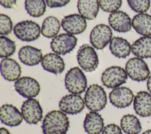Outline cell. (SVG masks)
<instances>
[{
	"label": "cell",
	"instance_id": "7",
	"mask_svg": "<svg viewBox=\"0 0 151 134\" xmlns=\"http://www.w3.org/2000/svg\"><path fill=\"white\" fill-rule=\"evenodd\" d=\"M125 70L128 76L137 82L144 81L150 75V70L147 63L138 57L129 59L126 63Z\"/></svg>",
	"mask_w": 151,
	"mask_h": 134
},
{
	"label": "cell",
	"instance_id": "25",
	"mask_svg": "<svg viewBox=\"0 0 151 134\" xmlns=\"http://www.w3.org/2000/svg\"><path fill=\"white\" fill-rule=\"evenodd\" d=\"M98 0H78L77 9L85 19L93 20L96 18L99 11Z\"/></svg>",
	"mask_w": 151,
	"mask_h": 134
},
{
	"label": "cell",
	"instance_id": "27",
	"mask_svg": "<svg viewBox=\"0 0 151 134\" xmlns=\"http://www.w3.org/2000/svg\"><path fill=\"white\" fill-rule=\"evenodd\" d=\"M60 26V22L56 17L52 16H48L42 22L41 34L47 38H54L59 32Z\"/></svg>",
	"mask_w": 151,
	"mask_h": 134
},
{
	"label": "cell",
	"instance_id": "16",
	"mask_svg": "<svg viewBox=\"0 0 151 134\" xmlns=\"http://www.w3.org/2000/svg\"><path fill=\"white\" fill-rule=\"evenodd\" d=\"M108 21L111 28L116 32L125 33L132 28V21L127 14L122 11H117L110 14Z\"/></svg>",
	"mask_w": 151,
	"mask_h": 134
},
{
	"label": "cell",
	"instance_id": "28",
	"mask_svg": "<svg viewBox=\"0 0 151 134\" xmlns=\"http://www.w3.org/2000/svg\"><path fill=\"white\" fill-rule=\"evenodd\" d=\"M46 2L44 0H25V8L32 17L42 16L46 11Z\"/></svg>",
	"mask_w": 151,
	"mask_h": 134
},
{
	"label": "cell",
	"instance_id": "1",
	"mask_svg": "<svg viewBox=\"0 0 151 134\" xmlns=\"http://www.w3.org/2000/svg\"><path fill=\"white\" fill-rule=\"evenodd\" d=\"M69 127V118L61 110L49 112L44 118L41 126L43 134H66Z\"/></svg>",
	"mask_w": 151,
	"mask_h": 134
},
{
	"label": "cell",
	"instance_id": "31",
	"mask_svg": "<svg viewBox=\"0 0 151 134\" xmlns=\"http://www.w3.org/2000/svg\"><path fill=\"white\" fill-rule=\"evenodd\" d=\"M122 4V0H99L100 8L106 12L112 13L117 11Z\"/></svg>",
	"mask_w": 151,
	"mask_h": 134
},
{
	"label": "cell",
	"instance_id": "15",
	"mask_svg": "<svg viewBox=\"0 0 151 134\" xmlns=\"http://www.w3.org/2000/svg\"><path fill=\"white\" fill-rule=\"evenodd\" d=\"M0 119L2 123L5 125L14 127L22 123L23 116L16 106L7 103L1 107Z\"/></svg>",
	"mask_w": 151,
	"mask_h": 134
},
{
	"label": "cell",
	"instance_id": "36",
	"mask_svg": "<svg viewBox=\"0 0 151 134\" xmlns=\"http://www.w3.org/2000/svg\"><path fill=\"white\" fill-rule=\"evenodd\" d=\"M146 85H147V90H148L149 92L151 93V75H150L149 76V78H147Z\"/></svg>",
	"mask_w": 151,
	"mask_h": 134
},
{
	"label": "cell",
	"instance_id": "35",
	"mask_svg": "<svg viewBox=\"0 0 151 134\" xmlns=\"http://www.w3.org/2000/svg\"><path fill=\"white\" fill-rule=\"evenodd\" d=\"M17 0H0L1 5L8 9L13 8L16 5Z\"/></svg>",
	"mask_w": 151,
	"mask_h": 134
},
{
	"label": "cell",
	"instance_id": "4",
	"mask_svg": "<svg viewBox=\"0 0 151 134\" xmlns=\"http://www.w3.org/2000/svg\"><path fill=\"white\" fill-rule=\"evenodd\" d=\"M14 34L21 41L31 42L37 40L40 36L41 29L35 22L25 20L17 24L14 28Z\"/></svg>",
	"mask_w": 151,
	"mask_h": 134
},
{
	"label": "cell",
	"instance_id": "20",
	"mask_svg": "<svg viewBox=\"0 0 151 134\" xmlns=\"http://www.w3.org/2000/svg\"><path fill=\"white\" fill-rule=\"evenodd\" d=\"M41 66L46 71L55 75L61 73L65 69L63 59L55 53H48L45 55L41 61Z\"/></svg>",
	"mask_w": 151,
	"mask_h": 134
},
{
	"label": "cell",
	"instance_id": "38",
	"mask_svg": "<svg viewBox=\"0 0 151 134\" xmlns=\"http://www.w3.org/2000/svg\"><path fill=\"white\" fill-rule=\"evenodd\" d=\"M142 134H151V129L147 130L145 131L144 132H143Z\"/></svg>",
	"mask_w": 151,
	"mask_h": 134
},
{
	"label": "cell",
	"instance_id": "29",
	"mask_svg": "<svg viewBox=\"0 0 151 134\" xmlns=\"http://www.w3.org/2000/svg\"><path fill=\"white\" fill-rule=\"evenodd\" d=\"M16 51L15 42L4 35L0 36V57L6 58L12 56Z\"/></svg>",
	"mask_w": 151,
	"mask_h": 134
},
{
	"label": "cell",
	"instance_id": "26",
	"mask_svg": "<svg viewBox=\"0 0 151 134\" xmlns=\"http://www.w3.org/2000/svg\"><path fill=\"white\" fill-rule=\"evenodd\" d=\"M120 126L126 134H139L142 129L139 119L132 114L125 115L122 118Z\"/></svg>",
	"mask_w": 151,
	"mask_h": 134
},
{
	"label": "cell",
	"instance_id": "24",
	"mask_svg": "<svg viewBox=\"0 0 151 134\" xmlns=\"http://www.w3.org/2000/svg\"><path fill=\"white\" fill-rule=\"evenodd\" d=\"M132 53L140 58H151V36H143L131 45Z\"/></svg>",
	"mask_w": 151,
	"mask_h": 134
},
{
	"label": "cell",
	"instance_id": "34",
	"mask_svg": "<svg viewBox=\"0 0 151 134\" xmlns=\"http://www.w3.org/2000/svg\"><path fill=\"white\" fill-rule=\"evenodd\" d=\"M70 0H45L46 4L49 8H60L65 6Z\"/></svg>",
	"mask_w": 151,
	"mask_h": 134
},
{
	"label": "cell",
	"instance_id": "21",
	"mask_svg": "<svg viewBox=\"0 0 151 134\" xmlns=\"http://www.w3.org/2000/svg\"><path fill=\"white\" fill-rule=\"evenodd\" d=\"M104 119L97 112H88L84 120L83 127L88 134H100L104 129Z\"/></svg>",
	"mask_w": 151,
	"mask_h": 134
},
{
	"label": "cell",
	"instance_id": "18",
	"mask_svg": "<svg viewBox=\"0 0 151 134\" xmlns=\"http://www.w3.org/2000/svg\"><path fill=\"white\" fill-rule=\"evenodd\" d=\"M42 52L40 49L32 46H24L18 52V58L20 61L27 66H35L41 62Z\"/></svg>",
	"mask_w": 151,
	"mask_h": 134
},
{
	"label": "cell",
	"instance_id": "14",
	"mask_svg": "<svg viewBox=\"0 0 151 134\" xmlns=\"http://www.w3.org/2000/svg\"><path fill=\"white\" fill-rule=\"evenodd\" d=\"M61 26L67 34L78 35L86 30L87 22L80 14H74L64 17L61 21Z\"/></svg>",
	"mask_w": 151,
	"mask_h": 134
},
{
	"label": "cell",
	"instance_id": "3",
	"mask_svg": "<svg viewBox=\"0 0 151 134\" xmlns=\"http://www.w3.org/2000/svg\"><path fill=\"white\" fill-rule=\"evenodd\" d=\"M65 88L71 93L80 94L85 91L87 86L86 76L77 66L71 68L66 73L64 79Z\"/></svg>",
	"mask_w": 151,
	"mask_h": 134
},
{
	"label": "cell",
	"instance_id": "22",
	"mask_svg": "<svg viewBox=\"0 0 151 134\" xmlns=\"http://www.w3.org/2000/svg\"><path fill=\"white\" fill-rule=\"evenodd\" d=\"M111 53L119 58H125L127 57L131 51V45L130 43L122 37H113L109 45Z\"/></svg>",
	"mask_w": 151,
	"mask_h": 134
},
{
	"label": "cell",
	"instance_id": "23",
	"mask_svg": "<svg viewBox=\"0 0 151 134\" xmlns=\"http://www.w3.org/2000/svg\"><path fill=\"white\" fill-rule=\"evenodd\" d=\"M132 25L137 34L143 36H151V15L145 13L134 15Z\"/></svg>",
	"mask_w": 151,
	"mask_h": 134
},
{
	"label": "cell",
	"instance_id": "12",
	"mask_svg": "<svg viewBox=\"0 0 151 134\" xmlns=\"http://www.w3.org/2000/svg\"><path fill=\"white\" fill-rule=\"evenodd\" d=\"M84 106V99L78 94L66 95L59 102L60 109L69 115H76L80 113Z\"/></svg>",
	"mask_w": 151,
	"mask_h": 134
},
{
	"label": "cell",
	"instance_id": "13",
	"mask_svg": "<svg viewBox=\"0 0 151 134\" xmlns=\"http://www.w3.org/2000/svg\"><path fill=\"white\" fill-rule=\"evenodd\" d=\"M134 98L132 91L125 86L114 88L109 93L110 103L118 108L128 107L133 101Z\"/></svg>",
	"mask_w": 151,
	"mask_h": 134
},
{
	"label": "cell",
	"instance_id": "5",
	"mask_svg": "<svg viewBox=\"0 0 151 134\" xmlns=\"http://www.w3.org/2000/svg\"><path fill=\"white\" fill-rule=\"evenodd\" d=\"M77 59L80 67L86 72L95 71L99 64L96 51L88 44H84L79 48L77 53Z\"/></svg>",
	"mask_w": 151,
	"mask_h": 134
},
{
	"label": "cell",
	"instance_id": "19",
	"mask_svg": "<svg viewBox=\"0 0 151 134\" xmlns=\"http://www.w3.org/2000/svg\"><path fill=\"white\" fill-rule=\"evenodd\" d=\"M1 73L5 80L16 81L21 75V68L15 60L8 58H3L1 62Z\"/></svg>",
	"mask_w": 151,
	"mask_h": 134
},
{
	"label": "cell",
	"instance_id": "11",
	"mask_svg": "<svg viewBox=\"0 0 151 134\" xmlns=\"http://www.w3.org/2000/svg\"><path fill=\"white\" fill-rule=\"evenodd\" d=\"M14 88L19 95L28 99L38 96L41 89L39 82L29 76L19 78L15 81Z\"/></svg>",
	"mask_w": 151,
	"mask_h": 134
},
{
	"label": "cell",
	"instance_id": "2",
	"mask_svg": "<svg viewBox=\"0 0 151 134\" xmlns=\"http://www.w3.org/2000/svg\"><path fill=\"white\" fill-rule=\"evenodd\" d=\"M86 107L91 111L103 110L107 104V95L104 88L98 84H92L87 89L84 96Z\"/></svg>",
	"mask_w": 151,
	"mask_h": 134
},
{
	"label": "cell",
	"instance_id": "10",
	"mask_svg": "<svg viewBox=\"0 0 151 134\" xmlns=\"http://www.w3.org/2000/svg\"><path fill=\"white\" fill-rule=\"evenodd\" d=\"M77 38L70 34H61L52 39L50 46L58 55H64L71 52L77 45Z\"/></svg>",
	"mask_w": 151,
	"mask_h": 134
},
{
	"label": "cell",
	"instance_id": "9",
	"mask_svg": "<svg viewBox=\"0 0 151 134\" xmlns=\"http://www.w3.org/2000/svg\"><path fill=\"white\" fill-rule=\"evenodd\" d=\"M24 119L29 124L35 125L42 118V108L38 100L29 98L25 101L21 106Z\"/></svg>",
	"mask_w": 151,
	"mask_h": 134
},
{
	"label": "cell",
	"instance_id": "37",
	"mask_svg": "<svg viewBox=\"0 0 151 134\" xmlns=\"http://www.w3.org/2000/svg\"><path fill=\"white\" fill-rule=\"evenodd\" d=\"M0 133L1 134H11L10 132L5 128L2 127L0 129Z\"/></svg>",
	"mask_w": 151,
	"mask_h": 134
},
{
	"label": "cell",
	"instance_id": "6",
	"mask_svg": "<svg viewBox=\"0 0 151 134\" xmlns=\"http://www.w3.org/2000/svg\"><path fill=\"white\" fill-rule=\"evenodd\" d=\"M127 76L126 70L122 67L112 66L104 71L101 76V81L106 87L114 89L126 83Z\"/></svg>",
	"mask_w": 151,
	"mask_h": 134
},
{
	"label": "cell",
	"instance_id": "17",
	"mask_svg": "<svg viewBox=\"0 0 151 134\" xmlns=\"http://www.w3.org/2000/svg\"><path fill=\"white\" fill-rule=\"evenodd\" d=\"M133 108L135 112L142 117L151 115V93L147 91H139L133 100Z\"/></svg>",
	"mask_w": 151,
	"mask_h": 134
},
{
	"label": "cell",
	"instance_id": "30",
	"mask_svg": "<svg viewBox=\"0 0 151 134\" xmlns=\"http://www.w3.org/2000/svg\"><path fill=\"white\" fill-rule=\"evenodd\" d=\"M130 8L137 13H145L148 11L150 5V0H127Z\"/></svg>",
	"mask_w": 151,
	"mask_h": 134
},
{
	"label": "cell",
	"instance_id": "32",
	"mask_svg": "<svg viewBox=\"0 0 151 134\" xmlns=\"http://www.w3.org/2000/svg\"><path fill=\"white\" fill-rule=\"evenodd\" d=\"M13 24L11 19L8 15L1 14L0 15V34L1 35H7L9 34L12 29Z\"/></svg>",
	"mask_w": 151,
	"mask_h": 134
},
{
	"label": "cell",
	"instance_id": "8",
	"mask_svg": "<svg viewBox=\"0 0 151 134\" xmlns=\"http://www.w3.org/2000/svg\"><path fill=\"white\" fill-rule=\"evenodd\" d=\"M112 35V31L110 26L103 24H99L91 30L90 41L94 48L101 50L110 42Z\"/></svg>",
	"mask_w": 151,
	"mask_h": 134
},
{
	"label": "cell",
	"instance_id": "33",
	"mask_svg": "<svg viewBox=\"0 0 151 134\" xmlns=\"http://www.w3.org/2000/svg\"><path fill=\"white\" fill-rule=\"evenodd\" d=\"M101 134H123L122 129L116 124L110 123L106 126Z\"/></svg>",
	"mask_w": 151,
	"mask_h": 134
}]
</instances>
